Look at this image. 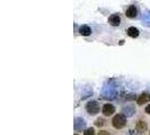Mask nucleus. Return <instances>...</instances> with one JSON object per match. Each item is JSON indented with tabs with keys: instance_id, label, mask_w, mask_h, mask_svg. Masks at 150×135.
<instances>
[{
	"instance_id": "obj_17",
	"label": "nucleus",
	"mask_w": 150,
	"mask_h": 135,
	"mask_svg": "<svg viewBox=\"0 0 150 135\" xmlns=\"http://www.w3.org/2000/svg\"><path fill=\"white\" fill-rule=\"evenodd\" d=\"M146 112H147V114H149V115H150V105H148L147 107H146Z\"/></svg>"
},
{
	"instance_id": "obj_18",
	"label": "nucleus",
	"mask_w": 150,
	"mask_h": 135,
	"mask_svg": "<svg viewBox=\"0 0 150 135\" xmlns=\"http://www.w3.org/2000/svg\"><path fill=\"white\" fill-rule=\"evenodd\" d=\"M75 135H78V134H75Z\"/></svg>"
},
{
	"instance_id": "obj_4",
	"label": "nucleus",
	"mask_w": 150,
	"mask_h": 135,
	"mask_svg": "<svg viewBox=\"0 0 150 135\" xmlns=\"http://www.w3.org/2000/svg\"><path fill=\"white\" fill-rule=\"evenodd\" d=\"M74 128H75V131H83L85 128H86V122L83 118L81 117H76L75 118V122H74Z\"/></svg>"
},
{
	"instance_id": "obj_5",
	"label": "nucleus",
	"mask_w": 150,
	"mask_h": 135,
	"mask_svg": "<svg viewBox=\"0 0 150 135\" xmlns=\"http://www.w3.org/2000/svg\"><path fill=\"white\" fill-rule=\"evenodd\" d=\"M102 112H103L104 116H111V115H113L115 112V107L112 104H105V105L103 106Z\"/></svg>"
},
{
	"instance_id": "obj_13",
	"label": "nucleus",
	"mask_w": 150,
	"mask_h": 135,
	"mask_svg": "<svg viewBox=\"0 0 150 135\" xmlns=\"http://www.w3.org/2000/svg\"><path fill=\"white\" fill-rule=\"evenodd\" d=\"M95 125L97 127H103L105 125V120H103V118H97V120H95Z\"/></svg>"
},
{
	"instance_id": "obj_10",
	"label": "nucleus",
	"mask_w": 150,
	"mask_h": 135,
	"mask_svg": "<svg viewBox=\"0 0 150 135\" xmlns=\"http://www.w3.org/2000/svg\"><path fill=\"white\" fill-rule=\"evenodd\" d=\"M137 129H138L140 133L147 132V129H148V124H147L144 120H140L138 123H137Z\"/></svg>"
},
{
	"instance_id": "obj_16",
	"label": "nucleus",
	"mask_w": 150,
	"mask_h": 135,
	"mask_svg": "<svg viewBox=\"0 0 150 135\" xmlns=\"http://www.w3.org/2000/svg\"><path fill=\"white\" fill-rule=\"evenodd\" d=\"M98 135H110V133L106 132V131H99V132H98Z\"/></svg>"
},
{
	"instance_id": "obj_8",
	"label": "nucleus",
	"mask_w": 150,
	"mask_h": 135,
	"mask_svg": "<svg viewBox=\"0 0 150 135\" xmlns=\"http://www.w3.org/2000/svg\"><path fill=\"white\" fill-rule=\"evenodd\" d=\"M150 101V94H142L140 95L138 99H137V104L138 105H143V104H147Z\"/></svg>"
},
{
	"instance_id": "obj_7",
	"label": "nucleus",
	"mask_w": 150,
	"mask_h": 135,
	"mask_svg": "<svg viewBox=\"0 0 150 135\" xmlns=\"http://www.w3.org/2000/svg\"><path fill=\"white\" fill-rule=\"evenodd\" d=\"M108 22L112 26H119L121 24V17L117 14H113L108 17Z\"/></svg>"
},
{
	"instance_id": "obj_15",
	"label": "nucleus",
	"mask_w": 150,
	"mask_h": 135,
	"mask_svg": "<svg viewBox=\"0 0 150 135\" xmlns=\"http://www.w3.org/2000/svg\"><path fill=\"white\" fill-rule=\"evenodd\" d=\"M83 135H95V131H94V128H87V129H85Z\"/></svg>"
},
{
	"instance_id": "obj_12",
	"label": "nucleus",
	"mask_w": 150,
	"mask_h": 135,
	"mask_svg": "<svg viewBox=\"0 0 150 135\" xmlns=\"http://www.w3.org/2000/svg\"><path fill=\"white\" fill-rule=\"evenodd\" d=\"M127 32H128V35L130 36V37L135 38L139 36V30L135 28V27H129Z\"/></svg>"
},
{
	"instance_id": "obj_1",
	"label": "nucleus",
	"mask_w": 150,
	"mask_h": 135,
	"mask_svg": "<svg viewBox=\"0 0 150 135\" xmlns=\"http://www.w3.org/2000/svg\"><path fill=\"white\" fill-rule=\"evenodd\" d=\"M112 124L114 128H116V129H121V128L125 127V125H127V117L122 112L117 114V115H115L113 117Z\"/></svg>"
},
{
	"instance_id": "obj_6",
	"label": "nucleus",
	"mask_w": 150,
	"mask_h": 135,
	"mask_svg": "<svg viewBox=\"0 0 150 135\" xmlns=\"http://www.w3.org/2000/svg\"><path fill=\"white\" fill-rule=\"evenodd\" d=\"M125 15H127V17H129V18H135V17L138 16V9H137V7L133 6V5H131V6L125 10Z\"/></svg>"
},
{
	"instance_id": "obj_9",
	"label": "nucleus",
	"mask_w": 150,
	"mask_h": 135,
	"mask_svg": "<svg viewBox=\"0 0 150 135\" xmlns=\"http://www.w3.org/2000/svg\"><path fill=\"white\" fill-rule=\"evenodd\" d=\"M135 112V109L132 106H125L122 108V114L125 116V117H131L133 116V114Z\"/></svg>"
},
{
	"instance_id": "obj_2",
	"label": "nucleus",
	"mask_w": 150,
	"mask_h": 135,
	"mask_svg": "<svg viewBox=\"0 0 150 135\" xmlns=\"http://www.w3.org/2000/svg\"><path fill=\"white\" fill-rule=\"evenodd\" d=\"M99 109H100L99 104L95 100H90L86 105V110L89 115H96V114L99 112Z\"/></svg>"
},
{
	"instance_id": "obj_3",
	"label": "nucleus",
	"mask_w": 150,
	"mask_h": 135,
	"mask_svg": "<svg viewBox=\"0 0 150 135\" xmlns=\"http://www.w3.org/2000/svg\"><path fill=\"white\" fill-rule=\"evenodd\" d=\"M102 95H103V97L104 98L113 99V98L115 97V95H116V90H115V88H114V86L108 84V86H105V87H104Z\"/></svg>"
},
{
	"instance_id": "obj_11",
	"label": "nucleus",
	"mask_w": 150,
	"mask_h": 135,
	"mask_svg": "<svg viewBox=\"0 0 150 135\" xmlns=\"http://www.w3.org/2000/svg\"><path fill=\"white\" fill-rule=\"evenodd\" d=\"M79 34L83 35V36H89L90 34H91V30H90V27H88V26L83 25V26L79 27Z\"/></svg>"
},
{
	"instance_id": "obj_14",
	"label": "nucleus",
	"mask_w": 150,
	"mask_h": 135,
	"mask_svg": "<svg viewBox=\"0 0 150 135\" xmlns=\"http://www.w3.org/2000/svg\"><path fill=\"white\" fill-rule=\"evenodd\" d=\"M142 19H143V22H146L147 25H150V13H147V14H143Z\"/></svg>"
}]
</instances>
